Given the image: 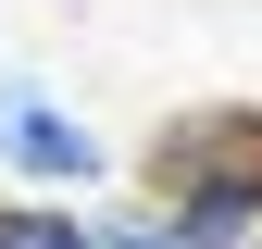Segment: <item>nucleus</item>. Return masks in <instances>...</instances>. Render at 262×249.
Returning a JSON list of instances; mask_svg holds the SVG:
<instances>
[{
  "label": "nucleus",
  "instance_id": "1",
  "mask_svg": "<svg viewBox=\"0 0 262 249\" xmlns=\"http://www.w3.org/2000/svg\"><path fill=\"white\" fill-rule=\"evenodd\" d=\"M0 162H25L38 187H88L100 175V137H88L62 100H38V87H0Z\"/></svg>",
  "mask_w": 262,
  "mask_h": 249
},
{
  "label": "nucleus",
  "instance_id": "2",
  "mask_svg": "<svg viewBox=\"0 0 262 249\" xmlns=\"http://www.w3.org/2000/svg\"><path fill=\"white\" fill-rule=\"evenodd\" d=\"M262 225V150H237V162H200V175H175V249H237Z\"/></svg>",
  "mask_w": 262,
  "mask_h": 249
},
{
  "label": "nucleus",
  "instance_id": "3",
  "mask_svg": "<svg viewBox=\"0 0 262 249\" xmlns=\"http://www.w3.org/2000/svg\"><path fill=\"white\" fill-rule=\"evenodd\" d=\"M0 249H100L75 225V212H50V200H25V212H0Z\"/></svg>",
  "mask_w": 262,
  "mask_h": 249
},
{
  "label": "nucleus",
  "instance_id": "4",
  "mask_svg": "<svg viewBox=\"0 0 262 249\" xmlns=\"http://www.w3.org/2000/svg\"><path fill=\"white\" fill-rule=\"evenodd\" d=\"M100 249H175V237H162V225H125V237H100Z\"/></svg>",
  "mask_w": 262,
  "mask_h": 249
}]
</instances>
